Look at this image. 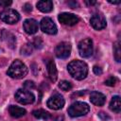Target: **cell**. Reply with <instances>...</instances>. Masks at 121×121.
Masks as SVG:
<instances>
[{
  "label": "cell",
  "mask_w": 121,
  "mask_h": 121,
  "mask_svg": "<svg viewBox=\"0 0 121 121\" xmlns=\"http://www.w3.org/2000/svg\"><path fill=\"white\" fill-rule=\"evenodd\" d=\"M32 48H33V44H31V43H26V44L22 48V54H26V55L31 54Z\"/></svg>",
  "instance_id": "7402d4cb"
},
{
  "label": "cell",
  "mask_w": 121,
  "mask_h": 121,
  "mask_svg": "<svg viewBox=\"0 0 121 121\" xmlns=\"http://www.w3.org/2000/svg\"><path fill=\"white\" fill-rule=\"evenodd\" d=\"M90 107L87 103L81 101H76L68 108V114L71 117H78L85 115L89 112Z\"/></svg>",
  "instance_id": "3957f363"
},
{
  "label": "cell",
  "mask_w": 121,
  "mask_h": 121,
  "mask_svg": "<svg viewBox=\"0 0 121 121\" xmlns=\"http://www.w3.org/2000/svg\"><path fill=\"white\" fill-rule=\"evenodd\" d=\"M41 29L44 33L49 34V35H54L58 31L57 26L55 25L53 20L49 17H44V18L42 19V21H41Z\"/></svg>",
  "instance_id": "ba28073f"
},
{
  "label": "cell",
  "mask_w": 121,
  "mask_h": 121,
  "mask_svg": "<svg viewBox=\"0 0 121 121\" xmlns=\"http://www.w3.org/2000/svg\"><path fill=\"white\" fill-rule=\"evenodd\" d=\"M9 114L12 116V117H15V118H18V117H21L23 115L26 114V111L21 107H18V106H14V105H10L9 108Z\"/></svg>",
  "instance_id": "e0dca14e"
},
{
  "label": "cell",
  "mask_w": 121,
  "mask_h": 121,
  "mask_svg": "<svg viewBox=\"0 0 121 121\" xmlns=\"http://www.w3.org/2000/svg\"><path fill=\"white\" fill-rule=\"evenodd\" d=\"M67 70L69 74L78 80L84 79L88 75V66L87 64L79 60H72L67 65Z\"/></svg>",
  "instance_id": "6da1fadb"
},
{
  "label": "cell",
  "mask_w": 121,
  "mask_h": 121,
  "mask_svg": "<svg viewBox=\"0 0 121 121\" xmlns=\"http://www.w3.org/2000/svg\"><path fill=\"white\" fill-rule=\"evenodd\" d=\"M2 39L3 41L8 44L9 47L10 48H14L15 43H16V39L13 36V34H11L10 32L7 31L6 29L2 30Z\"/></svg>",
  "instance_id": "5bb4252c"
},
{
  "label": "cell",
  "mask_w": 121,
  "mask_h": 121,
  "mask_svg": "<svg viewBox=\"0 0 121 121\" xmlns=\"http://www.w3.org/2000/svg\"><path fill=\"white\" fill-rule=\"evenodd\" d=\"M64 98L60 94H54L49 97V99L46 102V105L51 110H60L64 106Z\"/></svg>",
  "instance_id": "52a82bcc"
},
{
  "label": "cell",
  "mask_w": 121,
  "mask_h": 121,
  "mask_svg": "<svg viewBox=\"0 0 121 121\" xmlns=\"http://www.w3.org/2000/svg\"><path fill=\"white\" fill-rule=\"evenodd\" d=\"M94 45L90 38L83 39L78 43V53L82 58H89L93 55Z\"/></svg>",
  "instance_id": "277c9868"
},
{
  "label": "cell",
  "mask_w": 121,
  "mask_h": 121,
  "mask_svg": "<svg viewBox=\"0 0 121 121\" xmlns=\"http://www.w3.org/2000/svg\"><path fill=\"white\" fill-rule=\"evenodd\" d=\"M85 4L88 5V6H93V5H95L96 4V1H85Z\"/></svg>",
  "instance_id": "f1b7e54d"
},
{
  "label": "cell",
  "mask_w": 121,
  "mask_h": 121,
  "mask_svg": "<svg viewBox=\"0 0 121 121\" xmlns=\"http://www.w3.org/2000/svg\"><path fill=\"white\" fill-rule=\"evenodd\" d=\"M36 6H37L38 9L41 10L42 12H50L53 9V2L50 0L39 1Z\"/></svg>",
  "instance_id": "2e32d148"
},
{
  "label": "cell",
  "mask_w": 121,
  "mask_h": 121,
  "mask_svg": "<svg viewBox=\"0 0 121 121\" xmlns=\"http://www.w3.org/2000/svg\"><path fill=\"white\" fill-rule=\"evenodd\" d=\"M23 27H24V30L31 35V34H35L37 31H38V22L35 20V19H32V18H29V19H26L25 20L24 24H23Z\"/></svg>",
  "instance_id": "7c38bea8"
},
{
  "label": "cell",
  "mask_w": 121,
  "mask_h": 121,
  "mask_svg": "<svg viewBox=\"0 0 121 121\" xmlns=\"http://www.w3.org/2000/svg\"><path fill=\"white\" fill-rule=\"evenodd\" d=\"M90 101L95 106H103L106 101V96L97 91H94L90 95Z\"/></svg>",
  "instance_id": "4fadbf2b"
},
{
  "label": "cell",
  "mask_w": 121,
  "mask_h": 121,
  "mask_svg": "<svg viewBox=\"0 0 121 121\" xmlns=\"http://www.w3.org/2000/svg\"><path fill=\"white\" fill-rule=\"evenodd\" d=\"M71 54V44L66 42L60 43L55 48V55L59 59H66Z\"/></svg>",
  "instance_id": "9c48e42d"
},
{
  "label": "cell",
  "mask_w": 121,
  "mask_h": 121,
  "mask_svg": "<svg viewBox=\"0 0 121 121\" xmlns=\"http://www.w3.org/2000/svg\"><path fill=\"white\" fill-rule=\"evenodd\" d=\"M59 88H60L62 91H69L72 89V84L67 80H61L59 83Z\"/></svg>",
  "instance_id": "44dd1931"
},
{
  "label": "cell",
  "mask_w": 121,
  "mask_h": 121,
  "mask_svg": "<svg viewBox=\"0 0 121 121\" xmlns=\"http://www.w3.org/2000/svg\"><path fill=\"white\" fill-rule=\"evenodd\" d=\"M58 20L62 24V25H65V26H75L76 24L78 23L79 19L77 15L73 14V13H68V12H62V13H60L59 16H58Z\"/></svg>",
  "instance_id": "30bf717a"
},
{
  "label": "cell",
  "mask_w": 121,
  "mask_h": 121,
  "mask_svg": "<svg viewBox=\"0 0 121 121\" xmlns=\"http://www.w3.org/2000/svg\"><path fill=\"white\" fill-rule=\"evenodd\" d=\"M68 5H71V6H72V8H73V9H75V8H76V6L78 5V3H77V2H73V3L68 2Z\"/></svg>",
  "instance_id": "f546056e"
},
{
  "label": "cell",
  "mask_w": 121,
  "mask_h": 121,
  "mask_svg": "<svg viewBox=\"0 0 121 121\" xmlns=\"http://www.w3.org/2000/svg\"><path fill=\"white\" fill-rule=\"evenodd\" d=\"M90 23H91V26L96 30H101V29L105 28L107 26L105 17L100 13L94 14L90 19Z\"/></svg>",
  "instance_id": "8fae6325"
},
{
  "label": "cell",
  "mask_w": 121,
  "mask_h": 121,
  "mask_svg": "<svg viewBox=\"0 0 121 121\" xmlns=\"http://www.w3.org/2000/svg\"><path fill=\"white\" fill-rule=\"evenodd\" d=\"M116 78L114 77H110L108 79L105 80V84L108 85V86H114L115 83H116Z\"/></svg>",
  "instance_id": "603a6c76"
},
{
  "label": "cell",
  "mask_w": 121,
  "mask_h": 121,
  "mask_svg": "<svg viewBox=\"0 0 121 121\" xmlns=\"http://www.w3.org/2000/svg\"><path fill=\"white\" fill-rule=\"evenodd\" d=\"M32 114H33L34 117H36V118H38V119H44V120H46V119H48V118L50 117L49 112H47L46 111H44V110H43V109L34 110V111L32 112Z\"/></svg>",
  "instance_id": "d6986e66"
},
{
  "label": "cell",
  "mask_w": 121,
  "mask_h": 121,
  "mask_svg": "<svg viewBox=\"0 0 121 121\" xmlns=\"http://www.w3.org/2000/svg\"><path fill=\"white\" fill-rule=\"evenodd\" d=\"M46 66H47V71H48V76H49L50 80L55 82L58 78V71H57L55 62L52 60H49L46 63Z\"/></svg>",
  "instance_id": "9a60e30c"
},
{
  "label": "cell",
  "mask_w": 121,
  "mask_h": 121,
  "mask_svg": "<svg viewBox=\"0 0 121 121\" xmlns=\"http://www.w3.org/2000/svg\"><path fill=\"white\" fill-rule=\"evenodd\" d=\"M24 88L26 90H30V89H34L35 88V84L33 81H30V80H26L25 81L24 83Z\"/></svg>",
  "instance_id": "cb8c5ba5"
},
{
  "label": "cell",
  "mask_w": 121,
  "mask_h": 121,
  "mask_svg": "<svg viewBox=\"0 0 121 121\" xmlns=\"http://www.w3.org/2000/svg\"><path fill=\"white\" fill-rule=\"evenodd\" d=\"M109 3H111V4H119L120 1H109Z\"/></svg>",
  "instance_id": "4dcf8cb0"
},
{
  "label": "cell",
  "mask_w": 121,
  "mask_h": 121,
  "mask_svg": "<svg viewBox=\"0 0 121 121\" xmlns=\"http://www.w3.org/2000/svg\"><path fill=\"white\" fill-rule=\"evenodd\" d=\"M113 55H114L115 60L117 62H120V60H121V49H120L119 42H116L113 44Z\"/></svg>",
  "instance_id": "ffe728a7"
},
{
  "label": "cell",
  "mask_w": 121,
  "mask_h": 121,
  "mask_svg": "<svg viewBox=\"0 0 121 121\" xmlns=\"http://www.w3.org/2000/svg\"><path fill=\"white\" fill-rule=\"evenodd\" d=\"M93 71H94V73H95V75H101V74H102V69H101L99 66H97V65H95V66H94Z\"/></svg>",
  "instance_id": "4316f807"
},
{
  "label": "cell",
  "mask_w": 121,
  "mask_h": 121,
  "mask_svg": "<svg viewBox=\"0 0 121 121\" xmlns=\"http://www.w3.org/2000/svg\"><path fill=\"white\" fill-rule=\"evenodd\" d=\"M0 19L4 23L12 25V24L17 23L20 20V15H19L18 11H16L15 9H7L0 12Z\"/></svg>",
  "instance_id": "8992f818"
},
{
  "label": "cell",
  "mask_w": 121,
  "mask_h": 121,
  "mask_svg": "<svg viewBox=\"0 0 121 121\" xmlns=\"http://www.w3.org/2000/svg\"><path fill=\"white\" fill-rule=\"evenodd\" d=\"M11 4H12V2L10 0H0V7L7 8V7L10 6Z\"/></svg>",
  "instance_id": "d4e9b609"
},
{
  "label": "cell",
  "mask_w": 121,
  "mask_h": 121,
  "mask_svg": "<svg viewBox=\"0 0 121 121\" xmlns=\"http://www.w3.org/2000/svg\"><path fill=\"white\" fill-rule=\"evenodd\" d=\"M24 9H25L26 12H29V11H31V9H32V7H31V5H29V4H26Z\"/></svg>",
  "instance_id": "83f0119b"
},
{
  "label": "cell",
  "mask_w": 121,
  "mask_h": 121,
  "mask_svg": "<svg viewBox=\"0 0 121 121\" xmlns=\"http://www.w3.org/2000/svg\"><path fill=\"white\" fill-rule=\"evenodd\" d=\"M27 67L20 60H15L8 69V75L12 78H23L27 74Z\"/></svg>",
  "instance_id": "7a4b0ae2"
},
{
  "label": "cell",
  "mask_w": 121,
  "mask_h": 121,
  "mask_svg": "<svg viewBox=\"0 0 121 121\" xmlns=\"http://www.w3.org/2000/svg\"><path fill=\"white\" fill-rule=\"evenodd\" d=\"M98 117H99L101 120H104V121L110 119V116H109L108 114H106L105 112H100L98 113Z\"/></svg>",
  "instance_id": "484cf974"
},
{
  "label": "cell",
  "mask_w": 121,
  "mask_h": 121,
  "mask_svg": "<svg viewBox=\"0 0 121 121\" xmlns=\"http://www.w3.org/2000/svg\"><path fill=\"white\" fill-rule=\"evenodd\" d=\"M110 110L119 113L121 111V102H120V96L119 95H114L112 96L111 102H110Z\"/></svg>",
  "instance_id": "ac0fdd59"
},
{
  "label": "cell",
  "mask_w": 121,
  "mask_h": 121,
  "mask_svg": "<svg viewBox=\"0 0 121 121\" xmlns=\"http://www.w3.org/2000/svg\"><path fill=\"white\" fill-rule=\"evenodd\" d=\"M15 99L21 104H31L35 100V95L26 89H18L15 93Z\"/></svg>",
  "instance_id": "5b68a950"
}]
</instances>
